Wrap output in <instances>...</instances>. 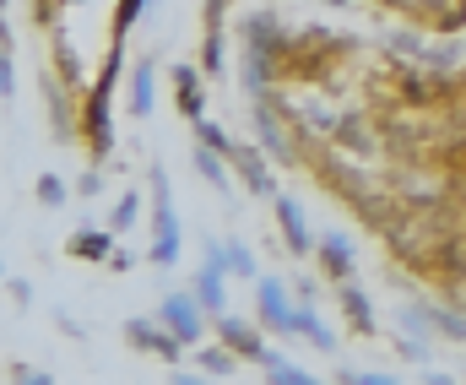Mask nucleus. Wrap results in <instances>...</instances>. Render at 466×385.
Segmentation results:
<instances>
[{
  "mask_svg": "<svg viewBox=\"0 0 466 385\" xmlns=\"http://www.w3.org/2000/svg\"><path fill=\"white\" fill-rule=\"evenodd\" d=\"M423 385H461L456 375H445V370H423Z\"/></svg>",
  "mask_w": 466,
  "mask_h": 385,
  "instance_id": "nucleus-35",
  "label": "nucleus"
},
{
  "mask_svg": "<svg viewBox=\"0 0 466 385\" xmlns=\"http://www.w3.org/2000/svg\"><path fill=\"white\" fill-rule=\"evenodd\" d=\"M55 16H60V0H33V22L38 27H55Z\"/></svg>",
  "mask_w": 466,
  "mask_h": 385,
  "instance_id": "nucleus-33",
  "label": "nucleus"
},
{
  "mask_svg": "<svg viewBox=\"0 0 466 385\" xmlns=\"http://www.w3.org/2000/svg\"><path fill=\"white\" fill-rule=\"evenodd\" d=\"M157 320H163L185 348H201V342L212 337V315H207V304H201L190 288H168L163 304H157Z\"/></svg>",
  "mask_w": 466,
  "mask_h": 385,
  "instance_id": "nucleus-2",
  "label": "nucleus"
},
{
  "mask_svg": "<svg viewBox=\"0 0 466 385\" xmlns=\"http://www.w3.org/2000/svg\"><path fill=\"white\" fill-rule=\"evenodd\" d=\"M293 337H304V342H309V348H315L320 359H337V348H342V342H337V331L326 326V315H320L315 304H299V320H293Z\"/></svg>",
  "mask_w": 466,
  "mask_h": 385,
  "instance_id": "nucleus-14",
  "label": "nucleus"
},
{
  "mask_svg": "<svg viewBox=\"0 0 466 385\" xmlns=\"http://www.w3.org/2000/svg\"><path fill=\"white\" fill-rule=\"evenodd\" d=\"M119 331H125V348H136V353H147V359H163L168 370L185 364V342H179L157 315H130Z\"/></svg>",
  "mask_w": 466,
  "mask_h": 385,
  "instance_id": "nucleus-4",
  "label": "nucleus"
},
{
  "mask_svg": "<svg viewBox=\"0 0 466 385\" xmlns=\"http://www.w3.org/2000/svg\"><path fill=\"white\" fill-rule=\"evenodd\" d=\"M429 326H434V342H451V348H466V309L456 304H434V299H418Z\"/></svg>",
  "mask_w": 466,
  "mask_h": 385,
  "instance_id": "nucleus-16",
  "label": "nucleus"
},
{
  "mask_svg": "<svg viewBox=\"0 0 466 385\" xmlns=\"http://www.w3.org/2000/svg\"><path fill=\"white\" fill-rule=\"evenodd\" d=\"M147 185H152V234H147V266L152 271H174L185 256V223L174 207V185H168V163L152 157L147 163Z\"/></svg>",
  "mask_w": 466,
  "mask_h": 385,
  "instance_id": "nucleus-1",
  "label": "nucleus"
},
{
  "mask_svg": "<svg viewBox=\"0 0 466 385\" xmlns=\"http://www.w3.org/2000/svg\"><path fill=\"white\" fill-rule=\"evenodd\" d=\"M271 218H277V234H282V250L293 260H304V256H315V228H309V218H304V207L293 201V196H277L271 201Z\"/></svg>",
  "mask_w": 466,
  "mask_h": 385,
  "instance_id": "nucleus-9",
  "label": "nucleus"
},
{
  "mask_svg": "<svg viewBox=\"0 0 466 385\" xmlns=\"http://www.w3.org/2000/svg\"><path fill=\"white\" fill-rule=\"evenodd\" d=\"M331 147L348 152V157H380L385 141H380V120L369 109H342L337 115V130H331Z\"/></svg>",
  "mask_w": 466,
  "mask_h": 385,
  "instance_id": "nucleus-6",
  "label": "nucleus"
},
{
  "mask_svg": "<svg viewBox=\"0 0 466 385\" xmlns=\"http://www.w3.org/2000/svg\"><path fill=\"white\" fill-rule=\"evenodd\" d=\"M0 98H5V109L16 104V60H11L5 44H0Z\"/></svg>",
  "mask_w": 466,
  "mask_h": 385,
  "instance_id": "nucleus-26",
  "label": "nucleus"
},
{
  "mask_svg": "<svg viewBox=\"0 0 466 385\" xmlns=\"http://www.w3.org/2000/svg\"><path fill=\"white\" fill-rule=\"evenodd\" d=\"M315 260H320V277H326L331 288L358 277V250H352L348 234H337V228H320V239H315Z\"/></svg>",
  "mask_w": 466,
  "mask_h": 385,
  "instance_id": "nucleus-10",
  "label": "nucleus"
},
{
  "mask_svg": "<svg viewBox=\"0 0 466 385\" xmlns=\"http://www.w3.org/2000/svg\"><path fill=\"white\" fill-rule=\"evenodd\" d=\"M11 385H55L44 370H33V364H11Z\"/></svg>",
  "mask_w": 466,
  "mask_h": 385,
  "instance_id": "nucleus-29",
  "label": "nucleus"
},
{
  "mask_svg": "<svg viewBox=\"0 0 466 385\" xmlns=\"http://www.w3.org/2000/svg\"><path fill=\"white\" fill-rule=\"evenodd\" d=\"M168 385H218V380H212V375H201L196 364H190V370L179 364V370H168Z\"/></svg>",
  "mask_w": 466,
  "mask_h": 385,
  "instance_id": "nucleus-30",
  "label": "nucleus"
},
{
  "mask_svg": "<svg viewBox=\"0 0 466 385\" xmlns=\"http://www.w3.org/2000/svg\"><path fill=\"white\" fill-rule=\"evenodd\" d=\"M190 136H196L201 147H212V152H223V157H228V152H233V136H228V130H223V126H218L212 115H207V120H196V126H190Z\"/></svg>",
  "mask_w": 466,
  "mask_h": 385,
  "instance_id": "nucleus-25",
  "label": "nucleus"
},
{
  "mask_svg": "<svg viewBox=\"0 0 466 385\" xmlns=\"http://www.w3.org/2000/svg\"><path fill=\"white\" fill-rule=\"evenodd\" d=\"M136 250H115V256H109V271H130V266H136Z\"/></svg>",
  "mask_w": 466,
  "mask_h": 385,
  "instance_id": "nucleus-34",
  "label": "nucleus"
},
{
  "mask_svg": "<svg viewBox=\"0 0 466 385\" xmlns=\"http://www.w3.org/2000/svg\"><path fill=\"white\" fill-rule=\"evenodd\" d=\"M255 320H260L271 337H293V320H299V293H293V282H282L277 271H260V282H255Z\"/></svg>",
  "mask_w": 466,
  "mask_h": 385,
  "instance_id": "nucleus-3",
  "label": "nucleus"
},
{
  "mask_svg": "<svg viewBox=\"0 0 466 385\" xmlns=\"http://www.w3.org/2000/svg\"><path fill=\"white\" fill-rule=\"evenodd\" d=\"M115 250H119V234L109 228V223H104V228H98V223H82V228L66 239V256H71V260H87V266H109V256H115Z\"/></svg>",
  "mask_w": 466,
  "mask_h": 385,
  "instance_id": "nucleus-11",
  "label": "nucleus"
},
{
  "mask_svg": "<svg viewBox=\"0 0 466 385\" xmlns=\"http://www.w3.org/2000/svg\"><path fill=\"white\" fill-rule=\"evenodd\" d=\"M152 5H157V0H119V5H115V44H125V33H130Z\"/></svg>",
  "mask_w": 466,
  "mask_h": 385,
  "instance_id": "nucleus-24",
  "label": "nucleus"
},
{
  "mask_svg": "<svg viewBox=\"0 0 466 385\" xmlns=\"http://www.w3.org/2000/svg\"><path fill=\"white\" fill-rule=\"evenodd\" d=\"M260 370H266V385H326L320 375H304V370H299L293 359H282V353H266Z\"/></svg>",
  "mask_w": 466,
  "mask_h": 385,
  "instance_id": "nucleus-20",
  "label": "nucleus"
},
{
  "mask_svg": "<svg viewBox=\"0 0 466 385\" xmlns=\"http://www.w3.org/2000/svg\"><path fill=\"white\" fill-rule=\"evenodd\" d=\"M33 196H38V207H66V201L76 196V185H66L55 168H44V174L33 179Z\"/></svg>",
  "mask_w": 466,
  "mask_h": 385,
  "instance_id": "nucleus-22",
  "label": "nucleus"
},
{
  "mask_svg": "<svg viewBox=\"0 0 466 385\" xmlns=\"http://www.w3.org/2000/svg\"><path fill=\"white\" fill-rule=\"evenodd\" d=\"M434 282H440V288L466 282V228L445 234V239L434 245Z\"/></svg>",
  "mask_w": 466,
  "mask_h": 385,
  "instance_id": "nucleus-13",
  "label": "nucleus"
},
{
  "mask_svg": "<svg viewBox=\"0 0 466 385\" xmlns=\"http://www.w3.org/2000/svg\"><path fill=\"white\" fill-rule=\"evenodd\" d=\"M212 337H218V342H228L244 364H266V353H271V348H266V337H271V331H266L260 320H244V315H233V309L212 320Z\"/></svg>",
  "mask_w": 466,
  "mask_h": 385,
  "instance_id": "nucleus-7",
  "label": "nucleus"
},
{
  "mask_svg": "<svg viewBox=\"0 0 466 385\" xmlns=\"http://www.w3.org/2000/svg\"><path fill=\"white\" fill-rule=\"evenodd\" d=\"M212 82L228 76V27H201V60H196Z\"/></svg>",
  "mask_w": 466,
  "mask_h": 385,
  "instance_id": "nucleus-19",
  "label": "nucleus"
},
{
  "mask_svg": "<svg viewBox=\"0 0 466 385\" xmlns=\"http://www.w3.org/2000/svg\"><path fill=\"white\" fill-rule=\"evenodd\" d=\"M320 282H326V277H293V293H299V304H315V299H320Z\"/></svg>",
  "mask_w": 466,
  "mask_h": 385,
  "instance_id": "nucleus-31",
  "label": "nucleus"
},
{
  "mask_svg": "<svg viewBox=\"0 0 466 385\" xmlns=\"http://www.w3.org/2000/svg\"><path fill=\"white\" fill-rule=\"evenodd\" d=\"M207 71L201 66H190V60H179V66H168V87H174V109L185 115V126H196V120H207Z\"/></svg>",
  "mask_w": 466,
  "mask_h": 385,
  "instance_id": "nucleus-8",
  "label": "nucleus"
},
{
  "mask_svg": "<svg viewBox=\"0 0 466 385\" xmlns=\"http://www.w3.org/2000/svg\"><path fill=\"white\" fill-rule=\"evenodd\" d=\"M152 109H157V66H152V55H147V60L130 71V115L147 126Z\"/></svg>",
  "mask_w": 466,
  "mask_h": 385,
  "instance_id": "nucleus-17",
  "label": "nucleus"
},
{
  "mask_svg": "<svg viewBox=\"0 0 466 385\" xmlns=\"http://www.w3.org/2000/svg\"><path fill=\"white\" fill-rule=\"evenodd\" d=\"M326 5H352V0H326Z\"/></svg>",
  "mask_w": 466,
  "mask_h": 385,
  "instance_id": "nucleus-36",
  "label": "nucleus"
},
{
  "mask_svg": "<svg viewBox=\"0 0 466 385\" xmlns=\"http://www.w3.org/2000/svg\"><path fill=\"white\" fill-rule=\"evenodd\" d=\"M337 385H401V380L380 375V370H337Z\"/></svg>",
  "mask_w": 466,
  "mask_h": 385,
  "instance_id": "nucleus-27",
  "label": "nucleus"
},
{
  "mask_svg": "<svg viewBox=\"0 0 466 385\" xmlns=\"http://www.w3.org/2000/svg\"><path fill=\"white\" fill-rule=\"evenodd\" d=\"M223 250H228V277L233 282H260V260L249 245H238V239H223Z\"/></svg>",
  "mask_w": 466,
  "mask_h": 385,
  "instance_id": "nucleus-21",
  "label": "nucleus"
},
{
  "mask_svg": "<svg viewBox=\"0 0 466 385\" xmlns=\"http://www.w3.org/2000/svg\"><path fill=\"white\" fill-rule=\"evenodd\" d=\"M5 293H11V304H16V309H27V304H33V282H27V277H11V282H5Z\"/></svg>",
  "mask_w": 466,
  "mask_h": 385,
  "instance_id": "nucleus-32",
  "label": "nucleus"
},
{
  "mask_svg": "<svg viewBox=\"0 0 466 385\" xmlns=\"http://www.w3.org/2000/svg\"><path fill=\"white\" fill-rule=\"evenodd\" d=\"M228 168H233V179H238L255 201H277V174H271V157H266L260 141H233Z\"/></svg>",
  "mask_w": 466,
  "mask_h": 385,
  "instance_id": "nucleus-5",
  "label": "nucleus"
},
{
  "mask_svg": "<svg viewBox=\"0 0 466 385\" xmlns=\"http://www.w3.org/2000/svg\"><path fill=\"white\" fill-rule=\"evenodd\" d=\"M136 223H141V196H136V190H125V196L115 201V212H109V228H115L119 239H125Z\"/></svg>",
  "mask_w": 466,
  "mask_h": 385,
  "instance_id": "nucleus-23",
  "label": "nucleus"
},
{
  "mask_svg": "<svg viewBox=\"0 0 466 385\" xmlns=\"http://www.w3.org/2000/svg\"><path fill=\"white\" fill-rule=\"evenodd\" d=\"M190 364L201 370V375H212V380H228V375H238V353H233L228 342H201V348H190Z\"/></svg>",
  "mask_w": 466,
  "mask_h": 385,
  "instance_id": "nucleus-18",
  "label": "nucleus"
},
{
  "mask_svg": "<svg viewBox=\"0 0 466 385\" xmlns=\"http://www.w3.org/2000/svg\"><path fill=\"white\" fill-rule=\"evenodd\" d=\"M76 196H82V201H93V196H104V163H87V174L76 179Z\"/></svg>",
  "mask_w": 466,
  "mask_h": 385,
  "instance_id": "nucleus-28",
  "label": "nucleus"
},
{
  "mask_svg": "<svg viewBox=\"0 0 466 385\" xmlns=\"http://www.w3.org/2000/svg\"><path fill=\"white\" fill-rule=\"evenodd\" d=\"M190 168H196V174H201V179H207V185H212V190L233 207V168H228V157H223V152H212V147H201V141H196V147H190Z\"/></svg>",
  "mask_w": 466,
  "mask_h": 385,
  "instance_id": "nucleus-15",
  "label": "nucleus"
},
{
  "mask_svg": "<svg viewBox=\"0 0 466 385\" xmlns=\"http://www.w3.org/2000/svg\"><path fill=\"white\" fill-rule=\"evenodd\" d=\"M337 304H342V315H348V331L352 337H380V315H374V304H369V293L358 288V277L352 282H337Z\"/></svg>",
  "mask_w": 466,
  "mask_h": 385,
  "instance_id": "nucleus-12",
  "label": "nucleus"
}]
</instances>
